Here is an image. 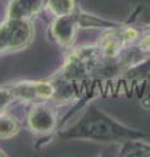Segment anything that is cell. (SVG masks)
Segmentation results:
<instances>
[{
    "label": "cell",
    "instance_id": "6da1fadb",
    "mask_svg": "<svg viewBox=\"0 0 150 157\" xmlns=\"http://www.w3.org/2000/svg\"><path fill=\"white\" fill-rule=\"evenodd\" d=\"M64 140H84L101 144H124L134 139H148L149 134L133 128L97 106L94 102L86 105L85 111L73 124L57 131Z\"/></svg>",
    "mask_w": 150,
    "mask_h": 157
},
{
    "label": "cell",
    "instance_id": "7a4b0ae2",
    "mask_svg": "<svg viewBox=\"0 0 150 157\" xmlns=\"http://www.w3.org/2000/svg\"><path fill=\"white\" fill-rule=\"evenodd\" d=\"M101 62H102V56L97 43L73 46L68 50L64 64L55 73L81 85L82 82L93 80L94 73Z\"/></svg>",
    "mask_w": 150,
    "mask_h": 157
},
{
    "label": "cell",
    "instance_id": "3957f363",
    "mask_svg": "<svg viewBox=\"0 0 150 157\" xmlns=\"http://www.w3.org/2000/svg\"><path fill=\"white\" fill-rule=\"evenodd\" d=\"M35 29L31 20L8 18L0 24V55L21 51L30 46Z\"/></svg>",
    "mask_w": 150,
    "mask_h": 157
},
{
    "label": "cell",
    "instance_id": "277c9868",
    "mask_svg": "<svg viewBox=\"0 0 150 157\" xmlns=\"http://www.w3.org/2000/svg\"><path fill=\"white\" fill-rule=\"evenodd\" d=\"M26 124L31 134L37 135L39 139H50L51 135L59 130V119L55 106L51 102L33 104L27 111Z\"/></svg>",
    "mask_w": 150,
    "mask_h": 157
},
{
    "label": "cell",
    "instance_id": "5b68a950",
    "mask_svg": "<svg viewBox=\"0 0 150 157\" xmlns=\"http://www.w3.org/2000/svg\"><path fill=\"white\" fill-rule=\"evenodd\" d=\"M77 11H79V7L68 14L54 17L50 26H48V38L63 50H69L73 47L77 32L81 29Z\"/></svg>",
    "mask_w": 150,
    "mask_h": 157
},
{
    "label": "cell",
    "instance_id": "8992f818",
    "mask_svg": "<svg viewBox=\"0 0 150 157\" xmlns=\"http://www.w3.org/2000/svg\"><path fill=\"white\" fill-rule=\"evenodd\" d=\"M17 101L25 104H41L51 102L55 96V85L50 78L46 80H22L12 84Z\"/></svg>",
    "mask_w": 150,
    "mask_h": 157
},
{
    "label": "cell",
    "instance_id": "52a82bcc",
    "mask_svg": "<svg viewBox=\"0 0 150 157\" xmlns=\"http://www.w3.org/2000/svg\"><path fill=\"white\" fill-rule=\"evenodd\" d=\"M46 7V0H11L7 11L8 18L33 20Z\"/></svg>",
    "mask_w": 150,
    "mask_h": 157
},
{
    "label": "cell",
    "instance_id": "ba28073f",
    "mask_svg": "<svg viewBox=\"0 0 150 157\" xmlns=\"http://www.w3.org/2000/svg\"><path fill=\"white\" fill-rule=\"evenodd\" d=\"M122 157H150V143L144 139H134L125 141L119 149Z\"/></svg>",
    "mask_w": 150,
    "mask_h": 157
},
{
    "label": "cell",
    "instance_id": "9c48e42d",
    "mask_svg": "<svg viewBox=\"0 0 150 157\" xmlns=\"http://www.w3.org/2000/svg\"><path fill=\"white\" fill-rule=\"evenodd\" d=\"M21 131V122L9 113H0V139H12Z\"/></svg>",
    "mask_w": 150,
    "mask_h": 157
},
{
    "label": "cell",
    "instance_id": "30bf717a",
    "mask_svg": "<svg viewBox=\"0 0 150 157\" xmlns=\"http://www.w3.org/2000/svg\"><path fill=\"white\" fill-rule=\"evenodd\" d=\"M77 8V4L75 0H46V7L54 17L57 16H64L71 12H73Z\"/></svg>",
    "mask_w": 150,
    "mask_h": 157
},
{
    "label": "cell",
    "instance_id": "8fae6325",
    "mask_svg": "<svg viewBox=\"0 0 150 157\" xmlns=\"http://www.w3.org/2000/svg\"><path fill=\"white\" fill-rule=\"evenodd\" d=\"M127 22L145 25L150 22V0H140Z\"/></svg>",
    "mask_w": 150,
    "mask_h": 157
},
{
    "label": "cell",
    "instance_id": "7c38bea8",
    "mask_svg": "<svg viewBox=\"0 0 150 157\" xmlns=\"http://www.w3.org/2000/svg\"><path fill=\"white\" fill-rule=\"evenodd\" d=\"M16 101H17V97L12 84L0 86V113L5 111L7 107Z\"/></svg>",
    "mask_w": 150,
    "mask_h": 157
}]
</instances>
